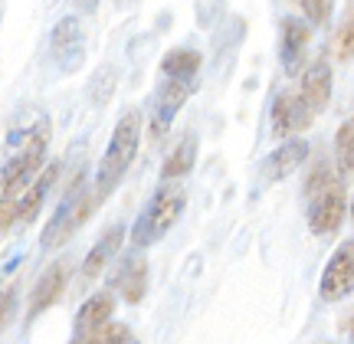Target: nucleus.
<instances>
[{
  "instance_id": "nucleus-12",
  "label": "nucleus",
  "mask_w": 354,
  "mask_h": 344,
  "mask_svg": "<svg viewBox=\"0 0 354 344\" xmlns=\"http://www.w3.org/2000/svg\"><path fill=\"white\" fill-rule=\"evenodd\" d=\"M112 289L125 298L128 305H138L141 298H145V292H148V259L138 253L122 259V262L115 266Z\"/></svg>"
},
{
  "instance_id": "nucleus-13",
  "label": "nucleus",
  "mask_w": 354,
  "mask_h": 344,
  "mask_svg": "<svg viewBox=\"0 0 354 344\" xmlns=\"http://www.w3.org/2000/svg\"><path fill=\"white\" fill-rule=\"evenodd\" d=\"M305 157H308V141H305V138H289V141H282L276 151L266 157V164H263V180H266V184L286 180L289 174H295V167L305 164Z\"/></svg>"
},
{
  "instance_id": "nucleus-8",
  "label": "nucleus",
  "mask_w": 354,
  "mask_h": 344,
  "mask_svg": "<svg viewBox=\"0 0 354 344\" xmlns=\"http://www.w3.org/2000/svg\"><path fill=\"white\" fill-rule=\"evenodd\" d=\"M318 295H322V302H342L354 295V240H344L331 253L328 266L322 272V282H318Z\"/></svg>"
},
{
  "instance_id": "nucleus-3",
  "label": "nucleus",
  "mask_w": 354,
  "mask_h": 344,
  "mask_svg": "<svg viewBox=\"0 0 354 344\" xmlns=\"http://www.w3.org/2000/svg\"><path fill=\"white\" fill-rule=\"evenodd\" d=\"M138 144H141V115L125 112L118 118L112 138H109V148H105L99 161V171H95V197H99V204L118 187V180L125 178V171L131 167L135 154H138Z\"/></svg>"
},
{
  "instance_id": "nucleus-20",
  "label": "nucleus",
  "mask_w": 354,
  "mask_h": 344,
  "mask_svg": "<svg viewBox=\"0 0 354 344\" xmlns=\"http://www.w3.org/2000/svg\"><path fill=\"white\" fill-rule=\"evenodd\" d=\"M335 157H338V171L348 174L354 171V115H348L338 131H335Z\"/></svg>"
},
{
  "instance_id": "nucleus-18",
  "label": "nucleus",
  "mask_w": 354,
  "mask_h": 344,
  "mask_svg": "<svg viewBox=\"0 0 354 344\" xmlns=\"http://www.w3.org/2000/svg\"><path fill=\"white\" fill-rule=\"evenodd\" d=\"M201 63L203 59L197 50H190V46H174V50L165 52V59H161V76L194 82L197 73H201Z\"/></svg>"
},
{
  "instance_id": "nucleus-2",
  "label": "nucleus",
  "mask_w": 354,
  "mask_h": 344,
  "mask_svg": "<svg viewBox=\"0 0 354 344\" xmlns=\"http://www.w3.org/2000/svg\"><path fill=\"white\" fill-rule=\"evenodd\" d=\"M344 217H348V193H344L342 171L328 164V161H318L305 178V220H308V229L322 240H328L342 229Z\"/></svg>"
},
{
  "instance_id": "nucleus-15",
  "label": "nucleus",
  "mask_w": 354,
  "mask_h": 344,
  "mask_svg": "<svg viewBox=\"0 0 354 344\" xmlns=\"http://www.w3.org/2000/svg\"><path fill=\"white\" fill-rule=\"evenodd\" d=\"M122 240H125V227H122V223H115V227H109L105 233H102L99 242H95V246L88 249V256H86V266H82V282H92L102 269H109V262L115 259V253L122 249Z\"/></svg>"
},
{
  "instance_id": "nucleus-23",
  "label": "nucleus",
  "mask_w": 354,
  "mask_h": 344,
  "mask_svg": "<svg viewBox=\"0 0 354 344\" xmlns=\"http://www.w3.org/2000/svg\"><path fill=\"white\" fill-rule=\"evenodd\" d=\"M13 302H17V292H13V289H3V292H0V328H3V325L10 321Z\"/></svg>"
},
{
  "instance_id": "nucleus-19",
  "label": "nucleus",
  "mask_w": 354,
  "mask_h": 344,
  "mask_svg": "<svg viewBox=\"0 0 354 344\" xmlns=\"http://www.w3.org/2000/svg\"><path fill=\"white\" fill-rule=\"evenodd\" d=\"M73 344H141L128 325H118V321H109L102 325L99 332H88V334H79Z\"/></svg>"
},
{
  "instance_id": "nucleus-1",
  "label": "nucleus",
  "mask_w": 354,
  "mask_h": 344,
  "mask_svg": "<svg viewBox=\"0 0 354 344\" xmlns=\"http://www.w3.org/2000/svg\"><path fill=\"white\" fill-rule=\"evenodd\" d=\"M50 148V118L39 108H26L7 135V164L0 167V200H10L37 178Z\"/></svg>"
},
{
  "instance_id": "nucleus-10",
  "label": "nucleus",
  "mask_w": 354,
  "mask_h": 344,
  "mask_svg": "<svg viewBox=\"0 0 354 344\" xmlns=\"http://www.w3.org/2000/svg\"><path fill=\"white\" fill-rule=\"evenodd\" d=\"M190 92H194V82L187 79H167L161 82V89L154 95V105H151V135L154 138H161L171 122L177 118V112L184 108V102L190 99Z\"/></svg>"
},
{
  "instance_id": "nucleus-7",
  "label": "nucleus",
  "mask_w": 354,
  "mask_h": 344,
  "mask_svg": "<svg viewBox=\"0 0 354 344\" xmlns=\"http://www.w3.org/2000/svg\"><path fill=\"white\" fill-rule=\"evenodd\" d=\"M308 46H312V23L299 17H286L279 23V63L289 79L302 76L308 63Z\"/></svg>"
},
{
  "instance_id": "nucleus-14",
  "label": "nucleus",
  "mask_w": 354,
  "mask_h": 344,
  "mask_svg": "<svg viewBox=\"0 0 354 344\" xmlns=\"http://www.w3.org/2000/svg\"><path fill=\"white\" fill-rule=\"evenodd\" d=\"M66 282H69V262H53L37 279V285H33V295H30V318L43 315L46 308H53L63 298Z\"/></svg>"
},
{
  "instance_id": "nucleus-16",
  "label": "nucleus",
  "mask_w": 354,
  "mask_h": 344,
  "mask_svg": "<svg viewBox=\"0 0 354 344\" xmlns=\"http://www.w3.org/2000/svg\"><path fill=\"white\" fill-rule=\"evenodd\" d=\"M115 315V295L112 292H95L86 298V305L76 312V338L88 332H99L102 325H109Z\"/></svg>"
},
{
  "instance_id": "nucleus-4",
  "label": "nucleus",
  "mask_w": 354,
  "mask_h": 344,
  "mask_svg": "<svg viewBox=\"0 0 354 344\" xmlns=\"http://www.w3.org/2000/svg\"><path fill=\"white\" fill-rule=\"evenodd\" d=\"M184 207H187V193L180 184H161L158 193H154L148 207L141 210V217L135 220V227H131V246L135 249H148L154 242L161 240L165 233H171L180 213H184Z\"/></svg>"
},
{
  "instance_id": "nucleus-22",
  "label": "nucleus",
  "mask_w": 354,
  "mask_h": 344,
  "mask_svg": "<svg viewBox=\"0 0 354 344\" xmlns=\"http://www.w3.org/2000/svg\"><path fill=\"white\" fill-rule=\"evenodd\" d=\"M292 3L302 7L305 20H308L312 26H328L331 10H335V0H292Z\"/></svg>"
},
{
  "instance_id": "nucleus-5",
  "label": "nucleus",
  "mask_w": 354,
  "mask_h": 344,
  "mask_svg": "<svg viewBox=\"0 0 354 344\" xmlns=\"http://www.w3.org/2000/svg\"><path fill=\"white\" fill-rule=\"evenodd\" d=\"M95 204H99V197H95V191H88L86 184H82V171H79L76 178H73V184H69V191H66L59 210L53 213V220L43 229V240H39L43 249H56V246L73 240L79 233V227L92 217Z\"/></svg>"
},
{
  "instance_id": "nucleus-6",
  "label": "nucleus",
  "mask_w": 354,
  "mask_h": 344,
  "mask_svg": "<svg viewBox=\"0 0 354 344\" xmlns=\"http://www.w3.org/2000/svg\"><path fill=\"white\" fill-rule=\"evenodd\" d=\"M315 122V112L312 105L302 99L299 89H286L276 95L272 102V115H269V125H272V135L276 138H302V131H308Z\"/></svg>"
},
{
  "instance_id": "nucleus-26",
  "label": "nucleus",
  "mask_w": 354,
  "mask_h": 344,
  "mask_svg": "<svg viewBox=\"0 0 354 344\" xmlns=\"http://www.w3.org/2000/svg\"><path fill=\"white\" fill-rule=\"evenodd\" d=\"M351 220H354V200H351Z\"/></svg>"
},
{
  "instance_id": "nucleus-21",
  "label": "nucleus",
  "mask_w": 354,
  "mask_h": 344,
  "mask_svg": "<svg viewBox=\"0 0 354 344\" xmlns=\"http://www.w3.org/2000/svg\"><path fill=\"white\" fill-rule=\"evenodd\" d=\"M335 56H338L342 63L354 59V3H351V10L344 13L338 33H335Z\"/></svg>"
},
{
  "instance_id": "nucleus-17",
  "label": "nucleus",
  "mask_w": 354,
  "mask_h": 344,
  "mask_svg": "<svg viewBox=\"0 0 354 344\" xmlns=\"http://www.w3.org/2000/svg\"><path fill=\"white\" fill-rule=\"evenodd\" d=\"M194 161H197V135H184V138L174 144V151L165 157V167H161V180H180L194 171Z\"/></svg>"
},
{
  "instance_id": "nucleus-25",
  "label": "nucleus",
  "mask_w": 354,
  "mask_h": 344,
  "mask_svg": "<svg viewBox=\"0 0 354 344\" xmlns=\"http://www.w3.org/2000/svg\"><path fill=\"white\" fill-rule=\"evenodd\" d=\"M73 3H76L79 10H95L99 7V0H73Z\"/></svg>"
},
{
  "instance_id": "nucleus-11",
  "label": "nucleus",
  "mask_w": 354,
  "mask_h": 344,
  "mask_svg": "<svg viewBox=\"0 0 354 344\" xmlns=\"http://www.w3.org/2000/svg\"><path fill=\"white\" fill-rule=\"evenodd\" d=\"M331 89H335L331 63L325 56H318V59H312V63L302 69V76H299V92H302L305 102L312 105V112L322 115L331 102Z\"/></svg>"
},
{
  "instance_id": "nucleus-9",
  "label": "nucleus",
  "mask_w": 354,
  "mask_h": 344,
  "mask_svg": "<svg viewBox=\"0 0 354 344\" xmlns=\"http://www.w3.org/2000/svg\"><path fill=\"white\" fill-rule=\"evenodd\" d=\"M50 56L63 73H76L86 59V30L76 17H63L50 33Z\"/></svg>"
},
{
  "instance_id": "nucleus-24",
  "label": "nucleus",
  "mask_w": 354,
  "mask_h": 344,
  "mask_svg": "<svg viewBox=\"0 0 354 344\" xmlns=\"http://www.w3.org/2000/svg\"><path fill=\"white\" fill-rule=\"evenodd\" d=\"M342 332L348 334V341L354 344V308H351V312H348V315L342 318Z\"/></svg>"
}]
</instances>
